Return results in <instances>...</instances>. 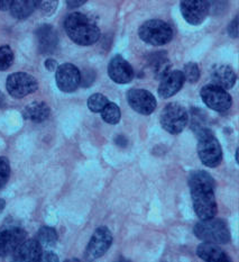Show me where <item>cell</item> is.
Here are the masks:
<instances>
[{"label": "cell", "instance_id": "obj_2", "mask_svg": "<svg viewBox=\"0 0 239 262\" xmlns=\"http://www.w3.org/2000/svg\"><path fill=\"white\" fill-rule=\"evenodd\" d=\"M64 30L71 41L81 47L95 44L100 38V30L95 23L81 13H72L65 18Z\"/></svg>", "mask_w": 239, "mask_h": 262}, {"label": "cell", "instance_id": "obj_30", "mask_svg": "<svg viewBox=\"0 0 239 262\" xmlns=\"http://www.w3.org/2000/svg\"><path fill=\"white\" fill-rule=\"evenodd\" d=\"M228 34H229V36L232 38L238 37V17L237 16L235 17L234 20H232L228 26Z\"/></svg>", "mask_w": 239, "mask_h": 262}, {"label": "cell", "instance_id": "obj_33", "mask_svg": "<svg viewBox=\"0 0 239 262\" xmlns=\"http://www.w3.org/2000/svg\"><path fill=\"white\" fill-rule=\"evenodd\" d=\"M41 261H59V258L53 252L50 251H43L42 257H41Z\"/></svg>", "mask_w": 239, "mask_h": 262}, {"label": "cell", "instance_id": "obj_10", "mask_svg": "<svg viewBox=\"0 0 239 262\" xmlns=\"http://www.w3.org/2000/svg\"><path fill=\"white\" fill-rule=\"evenodd\" d=\"M26 237L27 232L19 226H7L0 230V257L13 255Z\"/></svg>", "mask_w": 239, "mask_h": 262}, {"label": "cell", "instance_id": "obj_34", "mask_svg": "<svg viewBox=\"0 0 239 262\" xmlns=\"http://www.w3.org/2000/svg\"><path fill=\"white\" fill-rule=\"evenodd\" d=\"M11 4H13V0H0V11L9 10Z\"/></svg>", "mask_w": 239, "mask_h": 262}, {"label": "cell", "instance_id": "obj_32", "mask_svg": "<svg viewBox=\"0 0 239 262\" xmlns=\"http://www.w3.org/2000/svg\"><path fill=\"white\" fill-rule=\"evenodd\" d=\"M87 2L88 0H66V5L69 8L75 9V8L81 7V6L84 5Z\"/></svg>", "mask_w": 239, "mask_h": 262}, {"label": "cell", "instance_id": "obj_35", "mask_svg": "<svg viewBox=\"0 0 239 262\" xmlns=\"http://www.w3.org/2000/svg\"><path fill=\"white\" fill-rule=\"evenodd\" d=\"M5 106H6V98H5L4 94L0 91V108L5 107Z\"/></svg>", "mask_w": 239, "mask_h": 262}, {"label": "cell", "instance_id": "obj_25", "mask_svg": "<svg viewBox=\"0 0 239 262\" xmlns=\"http://www.w3.org/2000/svg\"><path fill=\"white\" fill-rule=\"evenodd\" d=\"M109 102L107 97L102 94H93L89 97L88 107L92 113H100Z\"/></svg>", "mask_w": 239, "mask_h": 262}, {"label": "cell", "instance_id": "obj_31", "mask_svg": "<svg viewBox=\"0 0 239 262\" xmlns=\"http://www.w3.org/2000/svg\"><path fill=\"white\" fill-rule=\"evenodd\" d=\"M45 68H46V70L50 71V72H53V71H56V69H58V62H56L54 59H47L46 61H45L44 63Z\"/></svg>", "mask_w": 239, "mask_h": 262}, {"label": "cell", "instance_id": "obj_7", "mask_svg": "<svg viewBox=\"0 0 239 262\" xmlns=\"http://www.w3.org/2000/svg\"><path fill=\"white\" fill-rule=\"evenodd\" d=\"M38 88V82L35 77L26 72H15L8 76L6 81V89L13 98H24V97L35 93Z\"/></svg>", "mask_w": 239, "mask_h": 262}, {"label": "cell", "instance_id": "obj_8", "mask_svg": "<svg viewBox=\"0 0 239 262\" xmlns=\"http://www.w3.org/2000/svg\"><path fill=\"white\" fill-rule=\"evenodd\" d=\"M200 96L204 104L214 112L225 113L232 106L231 96L227 93L226 89L217 84L211 83L204 86L200 91Z\"/></svg>", "mask_w": 239, "mask_h": 262}, {"label": "cell", "instance_id": "obj_27", "mask_svg": "<svg viewBox=\"0 0 239 262\" xmlns=\"http://www.w3.org/2000/svg\"><path fill=\"white\" fill-rule=\"evenodd\" d=\"M182 73H183L184 80L190 83L198 82L199 78H200V70H199V67L195 62H189V63H186Z\"/></svg>", "mask_w": 239, "mask_h": 262}, {"label": "cell", "instance_id": "obj_23", "mask_svg": "<svg viewBox=\"0 0 239 262\" xmlns=\"http://www.w3.org/2000/svg\"><path fill=\"white\" fill-rule=\"evenodd\" d=\"M101 117L104 121L110 125H115L118 124L119 121H121L122 117V113H121V108H119L115 102H108V104L104 107V110L101 112Z\"/></svg>", "mask_w": 239, "mask_h": 262}, {"label": "cell", "instance_id": "obj_1", "mask_svg": "<svg viewBox=\"0 0 239 262\" xmlns=\"http://www.w3.org/2000/svg\"><path fill=\"white\" fill-rule=\"evenodd\" d=\"M193 209L200 220L216 217L218 212L214 197V180L206 171H195L189 178Z\"/></svg>", "mask_w": 239, "mask_h": 262}, {"label": "cell", "instance_id": "obj_19", "mask_svg": "<svg viewBox=\"0 0 239 262\" xmlns=\"http://www.w3.org/2000/svg\"><path fill=\"white\" fill-rule=\"evenodd\" d=\"M198 257L208 262H224L230 261L227 254L221 250L218 244L203 242L197 249Z\"/></svg>", "mask_w": 239, "mask_h": 262}, {"label": "cell", "instance_id": "obj_24", "mask_svg": "<svg viewBox=\"0 0 239 262\" xmlns=\"http://www.w3.org/2000/svg\"><path fill=\"white\" fill-rule=\"evenodd\" d=\"M161 53H157L158 56H155L154 60L152 61L153 68H154L155 76H156V78H159V79H162L165 75H166V73L169 72V69H170L169 60L165 58V56L161 55Z\"/></svg>", "mask_w": 239, "mask_h": 262}, {"label": "cell", "instance_id": "obj_14", "mask_svg": "<svg viewBox=\"0 0 239 262\" xmlns=\"http://www.w3.org/2000/svg\"><path fill=\"white\" fill-rule=\"evenodd\" d=\"M108 75L113 82L118 84H127L133 80L134 70L123 56L116 55L110 60L109 66H108Z\"/></svg>", "mask_w": 239, "mask_h": 262}, {"label": "cell", "instance_id": "obj_17", "mask_svg": "<svg viewBox=\"0 0 239 262\" xmlns=\"http://www.w3.org/2000/svg\"><path fill=\"white\" fill-rule=\"evenodd\" d=\"M43 248L36 238L25 240L13 254L15 261H41Z\"/></svg>", "mask_w": 239, "mask_h": 262}, {"label": "cell", "instance_id": "obj_36", "mask_svg": "<svg viewBox=\"0 0 239 262\" xmlns=\"http://www.w3.org/2000/svg\"><path fill=\"white\" fill-rule=\"evenodd\" d=\"M5 205H6L5 201H3V199L0 198V212H3V210H4V208H5Z\"/></svg>", "mask_w": 239, "mask_h": 262}, {"label": "cell", "instance_id": "obj_15", "mask_svg": "<svg viewBox=\"0 0 239 262\" xmlns=\"http://www.w3.org/2000/svg\"><path fill=\"white\" fill-rule=\"evenodd\" d=\"M36 41L39 53L44 55L52 54L59 44L58 33L51 25H42L36 30Z\"/></svg>", "mask_w": 239, "mask_h": 262}, {"label": "cell", "instance_id": "obj_22", "mask_svg": "<svg viewBox=\"0 0 239 262\" xmlns=\"http://www.w3.org/2000/svg\"><path fill=\"white\" fill-rule=\"evenodd\" d=\"M36 240L43 249L54 248L58 242V233L50 226H42L36 234Z\"/></svg>", "mask_w": 239, "mask_h": 262}, {"label": "cell", "instance_id": "obj_4", "mask_svg": "<svg viewBox=\"0 0 239 262\" xmlns=\"http://www.w3.org/2000/svg\"><path fill=\"white\" fill-rule=\"evenodd\" d=\"M195 235L203 242L214 244H228L231 240L228 226L224 221L217 219L201 220L193 227Z\"/></svg>", "mask_w": 239, "mask_h": 262}, {"label": "cell", "instance_id": "obj_3", "mask_svg": "<svg viewBox=\"0 0 239 262\" xmlns=\"http://www.w3.org/2000/svg\"><path fill=\"white\" fill-rule=\"evenodd\" d=\"M198 156L208 168H216L223 161V149L214 134L208 128L198 133Z\"/></svg>", "mask_w": 239, "mask_h": 262}, {"label": "cell", "instance_id": "obj_5", "mask_svg": "<svg viewBox=\"0 0 239 262\" xmlns=\"http://www.w3.org/2000/svg\"><path fill=\"white\" fill-rule=\"evenodd\" d=\"M138 36L143 42L154 45V47H161L172 41L173 30L166 21L161 19H151L145 21L139 27Z\"/></svg>", "mask_w": 239, "mask_h": 262}, {"label": "cell", "instance_id": "obj_11", "mask_svg": "<svg viewBox=\"0 0 239 262\" xmlns=\"http://www.w3.org/2000/svg\"><path fill=\"white\" fill-rule=\"evenodd\" d=\"M180 9L182 17L190 25H200L209 15L208 0H181Z\"/></svg>", "mask_w": 239, "mask_h": 262}, {"label": "cell", "instance_id": "obj_18", "mask_svg": "<svg viewBox=\"0 0 239 262\" xmlns=\"http://www.w3.org/2000/svg\"><path fill=\"white\" fill-rule=\"evenodd\" d=\"M212 83L224 89H231L235 86L237 77L234 69L230 66L221 64L213 68L211 72Z\"/></svg>", "mask_w": 239, "mask_h": 262}, {"label": "cell", "instance_id": "obj_26", "mask_svg": "<svg viewBox=\"0 0 239 262\" xmlns=\"http://www.w3.org/2000/svg\"><path fill=\"white\" fill-rule=\"evenodd\" d=\"M14 62V52L9 45L0 47V71L9 69Z\"/></svg>", "mask_w": 239, "mask_h": 262}, {"label": "cell", "instance_id": "obj_28", "mask_svg": "<svg viewBox=\"0 0 239 262\" xmlns=\"http://www.w3.org/2000/svg\"><path fill=\"white\" fill-rule=\"evenodd\" d=\"M36 8L42 11L44 15L50 16L55 13L58 8L59 0H35Z\"/></svg>", "mask_w": 239, "mask_h": 262}, {"label": "cell", "instance_id": "obj_20", "mask_svg": "<svg viewBox=\"0 0 239 262\" xmlns=\"http://www.w3.org/2000/svg\"><path fill=\"white\" fill-rule=\"evenodd\" d=\"M51 108L47 104L43 101H34L32 104L27 105L22 112V116L28 121L34 123H42L50 117Z\"/></svg>", "mask_w": 239, "mask_h": 262}, {"label": "cell", "instance_id": "obj_21", "mask_svg": "<svg viewBox=\"0 0 239 262\" xmlns=\"http://www.w3.org/2000/svg\"><path fill=\"white\" fill-rule=\"evenodd\" d=\"M35 8V0H13L9 10L14 18L24 20L34 13Z\"/></svg>", "mask_w": 239, "mask_h": 262}, {"label": "cell", "instance_id": "obj_13", "mask_svg": "<svg viewBox=\"0 0 239 262\" xmlns=\"http://www.w3.org/2000/svg\"><path fill=\"white\" fill-rule=\"evenodd\" d=\"M127 101L132 110L141 115H151L156 110L155 97L146 89H130L127 93Z\"/></svg>", "mask_w": 239, "mask_h": 262}, {"label": "cell", "instance_id": "obj_16", "mask_svg": "<svg viewBox=\"0 0 239 262\" xmlns=\"http://www.w3.org/2000/svg\"><path fill=\"white\" fill-rule=\"evenodd\" d=\"M184 77L182 71H169L161 79V83L158 86V95L164 99L171 98L176 95L182 89L184 84Z\"/></svg>", "mask_w": 239, "mask_h": 262}, {"label": "cell", "instance_id": "obj_6", "mask_svg": "<svg viewBox=\"0 0 239 262\" xmlns=\"http://www.w3.org/2000/svg\"><path fill=\"white\" fill-rule=\"evenodd\" d=\"M159 122L166 132L176 135L186 127L189 115L183 106L176 102H171L164 107L159 116Z\"/></svg>", "mask_w": 239, "mask_h": 262}, {"label": "cell", "instance_id": "obj_12", "mask_svg": "<svg viewBox=\"0 0 239 262\" xmlns=\"http://www.w3.org/2000/svg\"><path fill=\"white\" fill-rule=\"evenodd\" d=\"M58 88L63 93H73L81 83V73L72 63H63L58 67L55 73Z\"/></svg>", "mask_w": 239, "mask_h": 262}, {"label": "cell", "instance_id": "obj_9", "mask_svg": "<svg viewBox=\"0 0 239 262\" xmlns=\"http://www.w3.org/2000/svg\"><path fill=\"white\" fill-rule=\"evenodd\" d=\"M112 244V234L106 226H100L93 233L85 249V258L88 260L99 259L107 253Z\"/></svg>", "mask_w": 239, "mask_h": 262}, {"label": "cell", "instance_id": "obj_29", "mask_svg": "<svg viewBox=\"0 0 239 262\" xmlns=\"http://www.w3.org/2000/svg\"><path fill=\"white\" fill-rule=\"evenodd\" d=\"M10 178V163L6 157H0V189L7 185Z\"/></svg>", "mask_w": 239, "mask_h": 262}]
</instances>
